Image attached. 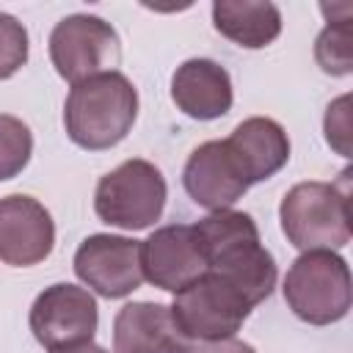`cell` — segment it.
<instances>
[{
	"mask_svg": "<svg viewBox=\"0 0 353 353\" xmlns=\"http://www.w3.org/2000/svg\"><path fill=\"white\" fill-rule=\"evenodd\" d=\"M138 119V91L127 74L105 72L74 83L63 102V127L74 146L102 152L127 138Z\"/></svg>",
	"mask_w": 353,
	"mask_h": 353,
	"instance_id": "2",
	"label": "cell"
},
{
	"mask_svg": "<svg viewBox=\"0 0 353 353\" xmlns=\"http://www.w3.org/2000/svg\"><path fill=\"white\" fill-rule=\"evenodd\" d=\"M284 301L309 325L339 323L353 303L350 268L336 251H303L284 276Z\"/></svg>",
	"mask_w": 353,
	"mask_h": 353,
	"instance_id": "4",
	"label": "cell"
},
{
	"mask_svg": "<svg viewBox=\"0 0 353 353\" xmlns=\"http://www.w3.org/2000/svg\"><path fill=\"white\" fill-rule=\"evenodd\" d=\"M190 353H256L248 342L243 339H218V342H199L190 347Z\"/></svg>",
	"mask_w": 353,
	"mask_h": 353,
	"instance_id": "21",
	"label": "cell"
},
{
	"mask_svg": "<svg viewBox=\"0 0 353 353\" xmlns=\"http://www.w3.org/2000/svg\"><path fill=\"white\" fill-rule=\"evenodd\" d=\"M168 188L160 168L149 160L132 157L108 171L94 190V212L102 223L127 232L149 229L165 210Z\"/></svg>",
	"mask_w": 353,
	"mask_h": 353,
	"instance_id": "5",
	"label": "cell"
},
{
	"mask_svg": "<svg viewBox=\"0 0 353 353\" xmlns=\"http://www.w3.org/2000/svg\"><path fill=\"white\" fill-rule=\"evenodd\" d=\"M50 353H108L105 347L94 345V342H83V345H72V347H58V350H50Z\"/></svg>",
	"mask_w": 353,
	"mask_h": 353,
	"instance_id": "22",
	"label": "cell"
},
{
	"mask_svg": "<svg viewBox=\"0 0 353 353\" xmlns=\"http://www.w3.org/2000/svg\"><path fill=\"white\" fill-rule=\"evenodd\" d=\"M168 309L176 328L190 342H218L232 339L243 328L254 306L226 279L207 270L204 276L174 292Z\"/></svg>",
	"mask_w": 353,
	"mask_h": 353,
	"instance_id": "6",
	"label": "cell"
},
{
	"mask_svg": "<svg viewBox=\"0 0 353 353\" xmlns=\"http://www.w3.org/2000/svg\"><path fill=\"white\" fill-rule=\"evenodd\" d=\"M74 276L102 298H127L143 281L141 240L88 234L74 251Z\"/></svg>",
	"mask_w": 353,
	"mask_h": 353,
	"instance_id": "9",
	"label": "cell"
},
{
	"mask_svg": "<svg viewBox=\"0 0 353 353\" xmlns=\"http://www.w3.org/2000/svg\"><path fill=\"white\" fill-rule=\"evenodd\" d=\"M226 143L243 165L248 185L270 179L290 160V138L284 127L268 116H251L240 121L226 138Z\"/></svg>",
	"mask_w": 353,
	"mask_h": 353,
	"instance_id": "15",
	"label": "cell"
},
{
	"mask_svg": "<svg viewBox=\"0 0 353 353\" xmlns=\"http://www.w3.org/2000/svg\"><path fill=\"white\" fill-rule=\"evenodd\" d=\"M36 342L47 350L91 342L99 325V306L85 287L58 281L44 287L28 314Z\"/></svg>",
	"mask_w": 353,
	"mask_h": 353,
	"instance_id": "8",
	"label": "cell"
},
{
	"mask_svg": "<svg viewBox=\"0 0 353 353\" xmlns=\"http://www.w3.org/2000/svg\"><path fill=\"white\" fill-rule=\"evenodd\" d=\"M55 245V223L50 210L33 196L0 199V259L11 268L44 262Z\"/></svg>",
	"mask_w": 353,
	"mask_h": 353,
	"instance_id": "12",
	"label": "cell"
},
{
	"mask_svg": "<svg viewBox=\"0 0 353 353\" xmlns=\"http://www.w3.org/2000/svg\"><path fill=\"white\" fill-rule=\"evenodd\" d=\"M215 30L245 50H262L281 33V11L270 0H215Z\"/></svg>",
	"mask_w": 353,
	"mask_h": 353,
	"instance_id": "16",
	"label": "cell"
},
{
	"mask_svg": "<svg viewBox=\"0 0 353 353\" xmlns=\"http://www.w3.org/2000/svg\"><path fill=\"white\" fill-rule=\"evenodd\" d=\"M323 130H325L328 146H331L336 154L350 157V94L336 97V99L325 108Z\"/></svg>",
	"mask_w": 353,
	"mask_h": 353,
	"instance_id": "20",
	"label": "cell"
},
{
	"mask_svg": "<svg viewBox=\"0 0 353 353\" xmlns=\"http://www.w3.org/2000/svg\"><path fill=\"white\" fill-rule=\"evenodd\" d=\"M47 50L55 72L72 85L105 72H116L121 61L116 28L94 14H69L55 22Z\"/></svg>",
	"mask_w": 353,
	"mask_h": 353,
	"instance_id": "7",
	"label": "cell"
},
{
	"mask_svg": "<svg viewBox=\"0 0 353 353\" xmlns=\"http://www.w3.org/2000/svg\"><path fill=\"white\" fill-rule=\"evenodd\" d=\"M350 168L339 182H298L281 204L279 221L284 237L298 251H339L350 243Z\"/></svg>",
	"mask_w": 353,
	"mask_h": 353,
	"instance_id": "3",
	"label": "cell"
},
{
	"mask_svg": "<svg viewBox=\"0 0 353 353\" xmlns=\"http://www.w3.org/2000/svg\"><path fill=\"white\" fill-rule=\"evenodd\" d=\"M314 61L325 74L345 77L353 72V33L350 19L328 22L314 41Z\"/></svg>",
	"mask_w": 353,
	"mask_h": 353,
	"instance_id": "17",
	"label": "cell"
},
{
	"mask_svg": "<svg viewBox=\"0 0 353 353\" xmlns=\"http://www.w3.org/2000/svg\"><path fill=\"white\" fill-rule=\"evenodd\" d=\"M33 154V135L30 127L8 113H0V182L14 179L25 171Z\"/></svg>",
	"mask_w": 353,
	"mask_h": 353,
	"instance_id": "18",
	"label": "cell"
},
{
	"mask_svg": "<svg viewBox=\"0 0 353 353\" xmlns=\"http://www.w3.org/2000/svg\"><path fill=\"white\" fill-rule=\"evenodd\" d=\"M207 270L226 279L251 306L270 298L279 268L273 254L262 245L254 218L243 210H215L193 223Z\"/></svg>",
	"mask_w": 353,
	"mask_h": 353,
	"instance_id": "1",
	"label": "cell"
},
{
	"mask_svg": "<svg viewBox=\"0 0 353 353\" xmlns=\"http://www.w3.org/2000/svg\"><path fill=\"white\" fill-rule=\"evenodd\" d=\"M171 99L185 116L196 121L221 119L234 102L232 77L212 58H188L171 74Z\"/></svg>",
	"mask_w": 353,
	"mask_h": 353,
	"instance_id": "14",
	"label": "cell"
},
{
	"mask_svg": "<svg viewBox=\"0 0 353 353\" xmlns=\"http://www.w3.org/2000/svg\"><path fill=\"white\" fill-rule=\"evenodd\" d=\"M182 185L188 196L215 212V210H232L237 199L251 188L245 179L243 165L237 163L234 152L229 149L226 138L223 141H204L196 146L182 168Z\"/></svg>",
	"mask_w": 353,
	"mask_h": 353,
	"instance_id": "11",
	"label": "cell"
},
{
	"mask_svg": "<svg viewBox=\"0 0 353 353\" xmlns=\"http://www.w3.org/2000/svg\"><path fill=\"white\" fill-rule=\"evenodd\" d=\"M28 63V30L25 25L0 11V80L14 77Z\"/></svg>",
	"mask_w": 353,
	"mask_h": 353,
	"instance_id": "19",
	"label": "cell"
},
{
	"mask_svg": "<svg viewBox=\"0 0 353 353\" xmlns=\"http://www.w3.org/2000/svg\"><path fill=\"white\" fill-rule=\"evenodd\" d=\"M143 279L165 292H179L190 281L207 273V259L199 245L196 229L188 223H171L154 229L141 240Z\"/></svg>",
	"mask_w": 353,
	"mask_h": 353,
	"instance_id": "10",
	"label": "cell"
},
{
	"mask_svg": "<svg viewBox=\"0 0 353 353\" xmlns=\"http://www.w3.org/2000/svg\"><path fill=\"white\" fill-rule=\"evenodd\" d=\"M190 347L165 303L132 301L113 317V353H190Z\"/></svg>",
	"mask_w": 353,
	"mask_h": 353,
	"instance_id": "13",
	"label": "cell"
}]
</instances>
